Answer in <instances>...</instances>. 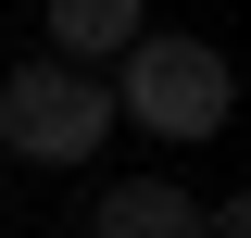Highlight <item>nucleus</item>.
I'll return each instance as SVG.
<instances>
[{
  "mask_svg": "<svg viewBox=\"0 0 251 238\" xmlns=\"http://www.w3.org/2000/svg\"><path fill=\"white\" fill-rule=\"evenodd\" d=\"M100 138H113V88L63 75V63H13V75H0V150H25V163H88Z\"/></svg>",
  "mask_w": 251,
  "mask_h": 238,
  "instance_id": "1",
  "label": "nucleus"
},
{
  "mask_svg": "<svg viewBox=\"0 0 251 238\" xmlns=\"http://www.w3.org/2000/svg\"><path fill=\"white\" fill-rule=\"evenodd\" d=\"M113 113H138L151 138H214V125H226V63L201 50V38H151V25H138Z\"/></svg>",
  "mask_w": 251,
  "mask_h": 238,
  "instance_id": "2",
  "label": "nucleus"
},
{
  "mask_svg": "<svg viewBox=\"0 0 251 238\" xmlns=\"http://www.w3.org/2000/svg\"><path fill=\"white\" fill-rule=\"evenodd\" d=\"M88 50H138V13L126 0H63L50 13V63L63 75H88Z\"/></svg>",
  "mask_w": 251,
  "mask_h": 238,
  "instance_id": "3",
  "label": "nucleus"
},
{
  "mask_svg": "<svg viewBox=\"0 0 251 238\" xmlns=\"http://www.w3.org/2000/svg\"><path fill=\"white\" fill-rule=\"evenodd\" d=\"M100 238H201V201H176V188H113V201H100Z\"/></svg>",
  "mask_w": 251,
  "mask_h": 238,
  "instance_id": "4",
  "label": "nucleus"
}]
</instances>
